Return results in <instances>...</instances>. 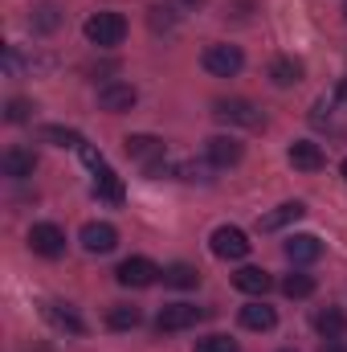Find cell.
Here are the masks:
<instances>
[{"mask_svg": "<svg viewBox=\"0 0 347 352\" xmlns=\"http://www.w3.org/2000/svg\"><path fill=\"white\" fill-rule=\"evenodd\" d=\"M41 140L53 144V148H82V144H86V140H82L78 131H70V127H41Z\"/></svg>", "mask_w": 347, "mask_h": 352, "instance_id": "obj_26", "label": "cell"}, {"mask_svg": "<svg viewBox=\"0 0 347 352\" xmlns=\"http://www.w3.org/2000/svg\"><path fill=\"white\" fill-rule=\"evenodd\" d=\"M82 29H86L90 45L115 50V45H123V37H127V16H123V12H94V16H86Z\"/></svg>", "mask_w": 347, "mask_h": 352, "instance_id": "obj_1", "label": "cell"}, {"mask_svg": "<svg viewBox=\"0 0 347 352\" xmlns=\"http://www.w3.org/2000/svg\"><path fill=\"white\" fill-rule=\"evenodd\" d=\"M135 102H139V90L131 87V82H106V87L98 90V107L110 111V115H123V111H131Z\"/></svg>", "mask_w": 347, "mask_h": 352, "instance_id": "obj_9", "label": "cell"}, {"mask_svg": "<svg viewBox=\"0 0 347 352\" xmlns=\"http://www.w3.org/2000/svg\"><path fill=\"white\" fill-rule=\"evenodd\" d=\"M282 295H290V299H307V295H315V278L302 274V270H294V274L282 278Z\"/></svg>", "mask_w": 347, "mask_h": 352, "instance_id": "obj_25", "label": "cell"}, {"mask_svg": "<svg viewBox=\"0 0 347 352\" xmlns=\"http://www.w3.org/2000/svg\"><path fill=\"white\" fill-rule=\"evenodd\" d=\"M29 250L41 254V258H62V254H66V234H62V226L37 221V226L29 230Z\"/></svg>", "mask_w": 347, "mask_h": 352, "instance_id": "obj_5", "label": "cell"}, {"mask_svg": "<svg viewBox=\"0 0 347 352\" xmlns=\"http://www.w3.org/2000/svg\"><path fill=\"white\" fill-rule=\"evenodd\" d=\"M270 82H274V87H298V82H302V62H294V58H274V62H270Z\"/></svg>", "mask_w": 347, "mask_h": 352, "instance_id": "obj_19", "label": "cell"}, {"mask_svg": "<svg viewBox=\"0 0 347 352\" xmlns=\"http://www.w3.org/2000/svg\"><path fill=\"white\" fill-rule=\"evenodd\" d=\"M274 324H278L274 307H265V303H246V307H241V328H250V332H270Z\"/></svg>", "mask_w": 347, "mask_h": 352, "instance_id": "obj_20", "label": "cell"}, {"mask_svg": "<svg viewBox=\"0 0 347 352\" xmlns=\"http://www.w3.org/2000/svg\"><path fill=\"white\" fill-rule=\"evenodd\" d=\"M94 176H98V180H94V197H102V201H115V205H119V201H123V180L110 173L106 164H102Z\"/></svg>", "mask_w": 347, "mask_h": 352, "instance_id": "obj_23", "label": "cell"}, {"mask_svg": "<svg viewBox=\"0 0 347 352\" xmlns=\"http://www.w3.org/2000/svg\"><path fill=\"white\" fill-rule=\"evenodd\" d=\"M164 283L176 287V291H192V287L200 283V270H196V266H188V263H172L168 270H164Z\"/></svg>", "mask_w": 347, "mask_h": 352, "instance_id": "obj_22", "label": "cell"}, {"mask_svg": "<svg viewBox=\"0 0 347 352\" xmlns=\"http://www.w3.org/2000/svg\"><path fill=\"white\" fill-rule=\"evenodd\" d=\"M290 164H294L298 173H319V168L327 164V156H323L319 144H311V140H294V144H290Z\"/></svg>", "mask_w": 347, "mask_h": 352, "instance_id": "obj_12", "label": "cell"}, {"mask_svg": "<svg viewBox=\"0 0 347 352\" xmlns=\"http://www.w3.org/2000/svg\"><path fill=\"white\" fill-rule=\"evenodd\" d=\"M233 287L246 291V295H265V291L274 287V278H270L261 266H241V270L233 274Z\"/></svg>", "mask_w": 347, "mask_h": 352, "instance_id": "obj_17", "label": "cell"}, {"mask_svg": "<svg viewBox=\"0 0 347 352\" xmlns=\"http://www.w3.org/2000/svg\"><path fill=\"white\" fill-rule=\"evenodd\" d=\"M282 250H286V258H290L294 266H307V263H315V258L323 254V242H319L315 234H290Z\"/></svg>", "mask_w": 347, "mask_h": 352, "instance_id": "obj_10", "label": "cell"}, {"mask_svg": "<svg viewBox=\"0 0 347 352\" xmlns=\"http://www.w3.org/2000/svg\"><path fill=\"white\" fill-rule=\"evenodd\" d=\"M29 25H33L37 33H53V29L62 25V8H58V4H49V0H45V4H33Z\"/></svg>", "mask_w": 347, "mask_h": 352, "instance_id": "obj_24", "label": "cell"}, {"mask_svg": "<svg viewBox=\"0 0 347 352\" xmlns=\"http://www.w3.org/2000/svg\"><path fill=\"white\" fill-rule=\"evenodd\" d=\"M208 246H213V254L217 258H225V263H241L246 254H250V238H246V230H237V226H221V230H213V238H208Z\"/></svg>", "mask_w": 347, "mask_h": 352, "instance_id": "obj_3", "label": "cell"}, {"mask_svg": "<svg viewBox=\"0 0 347 352\" xmlns=\"http://www.w3.org/2000/svg\"><path fill=\"white\" fill-rule=\"evenodd\" d=\"M344 180H347V160H344Z\"/></svg>", "mask_w": 347, "mask_h": 352, "instance_id": "obj_32", "label": "cell"}, {"mask_svg": "<svg viewBox=\"0 0 347 352\" xmlns=\"http://www.w3.org/2000/svg\"><path fill=\"white\" fill-rule=\"evenodd\" d=\"M115 278H119L123 287H135V291H143V287H152L156 278H164V270L152 263V258H127V263H119Z\"/></svg>", "mask_w": 347, "mask_h": 352, "instance_id": "obj_7", "label": "cell"}, {"mask_svg": "<svg viewBox=\"0 0 347 352\" xmlns=\"http://www.w3.org/2000/svg\"><path fill=\"white\" fill-rule=\"evenodd\" d=\"M241 66H246V54L237 50V45H208L204 50V70L208 74H217V78H233V74H241Z\"/></svg>", "mask_w": 347, "mask_h": 352, "instance_id": "obj_4", "label": "cell"}, {"mask_svg": "<svg viewBox=\"0 0 347 352\" xmlns=\"http://www.w3.org/2000/svg\"><path fill=\"white\" fill-rule=\"evenodd\" d=\"M123 152H127L131 160L156 164V160L164 156V140H156V135H127V140H123Z\"/></svg>", "mask_w": 347, "mask_h": 352, "instance_id": "obj_13", "label": "cell"}, {"mask_svg": "<svg viewBox=\"0 0 347 352\" xmlns=\"http://www.w3.org/2000/svg\"><path fill=\"white\" fill-rule=\"evenodd\" d=\"M344 16H347V8H344Z\"/></svg>", "mask_w": 347, "mask_h": 352, "instance_id": "obj_34", "label": "cell"}, {"mask_svg": "<svg viewBox=\"0 0 347 352\" xmlns=\"http://www.w3.org/2000/svg\"><path fill=\"white\" fill-rule=\"evenodd\" d=\"M0 168H4V176H12V180H25V176H33V168H37V156L29 148H8L0 156Z\"/></svg>", "mask_w": 347, "mask_h": 352, "instance_id": "obj_15", "label": "cell"}, {"mask_svg": "<svg viewBox=\"0 0 347 352\" xmlns=\"http://www.w3.org/2000/svg\"><path fill=\"white\" fill-rule=\"evenodd\" d=\"M204 152H208V164H213V168H233V164L241 160V144H237L233 135H213V140L204 144Z\"/></svg>", "mask_w": 347, "mask_h": 352, "instance_id": "obj_11", "label": "cell"}, {"mask_svg": "<svg viewBox=\"0 0 347 352\" xmlns=\"http://www.w3.org/2000/svg\"><path fill=\"white\" fill-rule=\"evenodd\" d=\"M200 320H204V311L192 307V303H164L160 316H156V328H160V332H188V328H196Z\"/></svg>", "mask_w": 347, "mask_h": 352, "instance_id": "obj_6", "label": "cell"}, {"mask_svg": "<svg viewBox=\"0 0 347 352\" xmlns=\"http://www.w3.org/2000/svg\"><path fill=\"white\" fill-rule=\"evenodd\" d=\"M45 320H49L58 332H70V336H82V332H86L82 316H78L70 303H45Z\"/></svg>", "mask_w": 347, "mask_h": 352, "instance_id": "obj_14", "label": "cell"}, {"mask_svg": "<svg viewBox=\"0 0 347 352\" xmlns=\"http://www.w3.org/2000/svg\"><path fill=\"white\" fill-rule=\"evenodd\" d=\"M315 332L327 336V340H339V336H347V316L339 307H319L315 311Z\"/></svg>", "mask_w": 347, "mask_h": 352, "instance_id": "obj_16", "label": "cell"}, {"mask_svg": "<svg viewBox=\"0 0 347 352\" xmlns=\"http://www.w3.org/2000/svg\"><path fill=\"white\" fill-rule=\"evenodd\" d=\"M29 111H33V107H29L25 98H12V102L4 107V119H8V123H25V119H29Z\"/></svg>", "mask_w": 347, "mask_h": 352, "instance_id": "obj_28", "label": "cell"}, {"mask_svg": "<svg viewBox=\"0 0 347 352\" xmlns=\"http://www.w3.org/2000/svg\"><path fill=\"white\" fill-rule=\"evenodd\" d=\"M119 246V230L110 221H90L82 226V250L86 254H110Z\"/></svg>", "mask_w": 347, "mask_h": 352, "instance_id": "obj_8", "label": "cell"}, {"mask_svg": "<svg viewBox=\"0 0 347 352\" xmlns=\"http://www.w3.org/2000/svg\"><path fill=\"white\" fill-rule=\"evenodd\" d=\"M213 115L225 119V123H233V127H261L265 123L261 107L250 102V98H221V102H213Z\"/></svg>", "mask_w": 347, "mask_h": 352, "instance_id": "obj_2", "label": "cell"}, {"mask_svg": "<svg viewBox=\"0 0 347 352\" xmlns=\"http://www.w3.org/2000/svg\"><path fill=\"white\" fill-rule=\"evenodd\" d=\"M139 320H143V311L131 307V303H115V307L106 311V324H110L115 332H131V328H139Z\"/></svg>", "mask_w": 347, "mask_h": 352, "instance_id": "obj_21", "label": "cell"}, {"mask_svg": "<svg viewBox=\"0 0 347 352\" xmlns=\"http://www.w3.org/2000/svg\"><path fill=\"white\" fill-rule=\"evenodd\" d=\"M192 352H241V349H237V340H233V336H221V332H213V336L196 340V349H192Z\"/></svg>", "mask_w": 347, "mask_h": 352, "instance_id": "obj_27", "label": "cell"}, {"mask_svg": "<svg viewBox=\"0 0 347 352\" xmlns=\"http://www.w3.org/2000/svg\"><path fill=\"white\" fill-rule=\"evenodd\" d=\"M172 8H152V29H172Z\"/></svg>", "mask_w": 347, "mask_h": 352, "instance_id": "obj_29", "label": "cell"}, {"mask_svg": "<svg viewBox=\"0 0 347 352\" xmlns=\"http://www.w3.org/2000/svg\"><path fill=\"white\" fill-rule=\"evenodd\" d=\"M323 352H347L344 340H331V344H323Z\"/></svg>", "mask_w": 347, "mask_h": 352, "instance_id": "obj_31", "label": "cell"}, {"mask_svg": "<svg viewBox=\"0 0 347 352\" xmlns=\"http://www.w3.org/2000/svg\"><path fill=\"white\" fill-rule=\"evenodd\" d=\"M78 152H82V160H86L90 168H94V173H98V168H102V156H98V152H94V148H90V144H82V148H78Z\"/></svg>", "mask_w": 347, "mask_h": 352, "instance_id": "obj_30", "label": "cell"}, {"mask_svg": "<svg viewBox=\"0 0 347 352\" xmlns=\"http://www.w3.org/2000/svg\"><path fill=\"white\" fill-rule=\"evenodd\" d=\"M282 352H290V349H282Z\"/></svg>", "mask_w": 347, "mask_h": 352, "instance_id": "obj_33", "label": "cell"}, {"mask_svg": "<svg viewBox=\"0 0 347 352\" xmlns=\"http://www.w3.org/2000/svg\"><path fill=\"white\" fill-rule=\"evenodd\" d=\"M302 213H307V205H302V201H286V205H278L274 213H265V217H261L258 226L265 230V234H274V230H282V226H290V221H298Z\"/></svg>", "mask_w": 347, "mask_h": 352, "instance_id": "obj_18", "label": "cell"}]
</instances>
